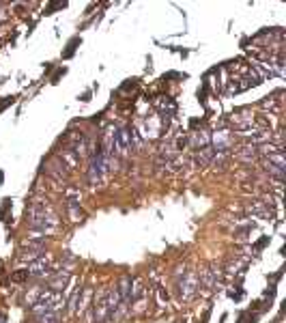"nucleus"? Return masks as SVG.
<instances>
[{
  "instance_id": "nucleus-1",
  "label": "nucleus",
  "mask_w": 286,
  "mask_h": 323,
  "mask_svg": "<svg viewBox=\"0 0 286 323\" xmlns=\"http://www.w3.org/2000/svg\"><path fill=\"white\" fill-rule=\"evenodd\" d=\"M26 218H28V229L39 231L43 235L54 233L58 229V215L50 209V205L41 201H35L30 209H26Z\"/></svg>"
},
{
  "instance_id": "nucleus-2",
  "label": "nucleus",
  "mask_w": 286,
  "mask_h": 323,
  "mask_svg": "<svg viewBox=\"0 0 286 323\" xmlns=\"http://www.w3.org/2000/svg\"><path fill=\"white\" fill-rule=\"evenodd\" d=\"M63 304V298L61 293H54V291H45V293L39 295V300L35 301V304H30V312L37 317V319H41V317L50 315V312H56L61 308Z\"/></svg>"
},
{
  "instance_id": "nucleus-3",
  "label": "nucleus",
  "mask_w": 286,
  "mask_h": 323,
  "mask_svg": "<svg viewBox=\"0 0 286 323\" xmlns=\"http://www.w3.org/2000/svg\"><path fill=\"white\" fill-rule=\"evenodd\" d=\"M198 289H200L198 276H196V274H187V276H183V280L179 282V298L181 300H190V298L196 295Z\"/></svg>"
},
{
  "instance_id": "nucleus-4",
  "label": "nucleus",
  "mask_w": 286,
  "mask_h": 323,
  "mask_svg": "<svg viewBox=\"0 0 286 323\" xmlns=\"http://www.w3.org/2000/svg\"><path fill=\"white\" fill-rule=\"evenodd\" d=\"M116 291H118V295H121L123 306L129 304V301H132V293H133V278L129 276V274H123L116 282Z\"/></svg>"
},
{
  "instance_id": "nucleus-5",
  "label": "nucleus",
  "mask_w": 286,
  "mask_h": 323,
  "mask_svg": "<svg viewBox=\"0 0 286 323\" xmlns=\"http://www.w3.org/2000/svg\"><path fill=\"white\" fill-rule=\"evenodd\" d=\"M93 317H95V323H106V321H108V304H106V293L95 295Z\"/></svg>"
},
{
  "instance_id": "nucleus-6",
  "label": "nucleus",
  "mask_w": 286,
  "mask_h": 323,
  "mask_svg": "<svg viewBox=\"0 0 286 323\" xmlns=\"http://www.w3.org/2000/svg\"><path fill=\"white\" fill-rule=\"evenodd\" d=\"M47 267H50V261H47V256H39V258H35V261L28 265V278H43L45 276V272H47Z\"/></svg>"
},
{
  "instance_id": "nucleus-7",
  "label": "nucleus",
  "mask_w": 286,
  "mask_h": 323,
  "mask_svg": "<svg viewBox=\"0 0 286 323\" xmlns=\"http://www.w3.org/2000/svg\"><path fill=\"white\" fill-rule=\"evenodd\" d=\"M213 149L215 151H226L228 153L230 149H233V144H235V138L230 136L228 132H215V136H213Z\"/></svg>"
},
{
  "instance_id": "nucleus-8",
  "label": "nucleus",
  "mask_w": 286,
  "mask_h": 323,
  "mask_svg": "<svg viewBox=\"0 0 286 323\" xmlns=\"http://www.w3.org/2000/svg\"><path fill=\"white\" fill-rule=\"evenodd\" d=\"M235 155H237V160H241V162H254L258 158V147L256 144H241L239 149L235 151Z\"/></svg>"
},
{
  "instance_id": "nucleus-9",
  "label": "nucleus",
  "mask_w": 286,
  "mask_h": 323,
  "mask_svg": "<svg viewBox=\"0 0 286 323\" xmlns=\"http://www.w3.org/2000/svg\"><path fill=\"white\" fill-rule=\"evenodd\" d=\"M213 155H215V149H213V147L198 149V153H196V166H200V168H207V166H211Z\"/></svg>"
},
{
  "instance_id": "nucleus-10",
  "label": "nucleus",
  "mask_w": 286,
  "mask_h": 323,
  "mask_svg": "<svg viewBox=\"0 0 286 323\" xmlns=\"http://www.w3.org/2000/svg\"><path fill=\"white\" fill-rule=\"evenodd\" d=\"M67 280H69V272H58L54 274V278L50 280V291H54V293H61V291L67 287Z\"/></svg>"
},
{
  "instance_id": "nucleus-11",
  "label": "nucleus",
  "mask_w": 286,
  "mask_h": 323,
  "mask_svg": "<svg viewBox=\"0 0 286 323\" xmlns=\"http://www.w3.org/2000/svg\"><path fill=\"white\" fill-rule=\"evenodd\" d=\"M47 172L54 177V179H58V181H67V177H69V170H67V166L63 164L61 160H56L54 164L47 168Z\"/></svg>"
},
{
  "instance_id": "nucleus-12",
  "label": "nucleus",
  "mask_w": 286,
  "mask_h": 323,
  "mask_svg": "<svg viewBox=\"0 0 286 323\" xmlns=\"http://www.w3.org/2000/svg\"><path fill=\"white\" fill-rule=\"evenodd\" d=\"M61 162L65 166H67V170H73L75 166H78V162H80V155L75 153L73 149H67V151H63V155H61Z\"/></svg>"
},
{
  "instance_id": "nucleus-13",
  "label": "nucleus",
  "mask_w": 286,
  "mask_h": 323,
  "mask_svg": "<svg viewBox=\"0 0 286 323\" xmlns=\"http://www.w3.org/2000/svg\"><path fill=\"white\" fill-rule=\"evenodd\" d=\"M80 43H82V39H80V37H73V39L67 43V50L63 52V58H71L73 54H75V50H78Z\"/></svg>"
},
{
  "instance_id": "nucleus-14",
  "label": "nucleus",
  "mask_w": 286,
  "mask_h": 323,
  "mask_svg": "<svg viewBox=\"0 0 286 323\" xmlns=\"http://www.w3.org/2000/svg\"><path fill=\"white\" fill-rule=\"evenodd\" d=\"M82 293H84V289H82V284H80V287L73 291L71 300H69V310H71V312H75V310H78V301L82 300Z\"/></svg>"
},
{
  "instance_id": "nucleus-15",
  "label": "nucleus",
  "mask_w": 286,
  "mask_h": 323,
  "mask_svg": "<svg viewBox=\"0 0 286 323\" xmlns=\"http://www.w3.org/2000/svg\"><path fill=\"white\" fill-rule=\"evenodd\" d=\"M196 144H198L200 149L211 147V136H209L207 132H198V134H196Z\"/></svg>"
},
{
  "instance_id": "nucleus-16",
  "label": "nucleus",
  "mask_w": 286,
  "mask_h": 323,
  "mask_svg": "<svg viewBox=\"0 0 286 323\" xmlns=\"http://www.w3.org/2000/svg\"><path fill=\"white\" fill-rule=\"evenodd\" d=\"M15 99H18V97H15V95H9V97H0V115H2V112L7 110V108H9L11 104H13Z\"/></svg>"
},
{
  "instance_id": "nucleus-17",
  "label": "nucleus",
  "mask_w": 286,
  "mask_h": 323,
  "mask_svg": "<svg viewBox=\"0 0 286 323\" xmlns=\"http://www.w3.org/2000/svg\"><path fill=\"white\" fill-rule=\"evenodd\" d=\"M11 280H13V282H24V280H28V272H26V269H20L18 274L11 276Z\"/></svg>"
},
{
  "instance_id": "nucleus-18",
  "label": "nucleus",
  "mask_w": 286,
  "mask_h": 323,
  "mask_svg": "<svg viewBox=\"0 0 286 323\" xmlns=\"http://www.w3.org/2000/svg\"><path fill=\"white\" fill-rule=\"evenodd\" d=\"M267 244H269V237H261V239H258V241H256V246H254V250H256V252H261V250H263V248H265Z\"/></svg>"
},
{
  "instance_id": "nucleus-19",
  "label": "nucleus",
  "mask_w": 286,
  "mask_h": 323,
  "mask_svg": "<svg viewBox=\"0 0 286 323\" xmlns=\"http://www.w3.org/2000/svg\"><path fill=\"white\" fill-rule=\"evenodd\" d=\"M63 7H67L65 2H54V4H50V7L45 9V15H52V11H56V9H63Z\"/></svg>"
},
{
  "instance_id": "nucleus-20",
  "label": "nucleus",
  "mask_w": 286,
  "mask_h": 323,
  "mask_svg": "<svg viewBox=\"0 0 286 323\" xmlns=\"http://www.w3.org/2000/svg\"><path fill=\"white\" fill-rule=\"evenodd\" d=\"M9 207H11V201H9V198H4V201H2V209H0V218H4V215H7Z\"/></svg>"
},
{
  "instance_id": "nucleus-21",
  "label": "nucleus",
  "mask_w": 286,
  "mask_h": 323,
  "mask_svg": "<svg viewBox=\"0 0 286 323\" xmlns=\"http://www.w3.org/2000/svg\"><path fill=\"white\" fill-rule=\"evenodd\" d=\"M7 18H9V13H7V9H4V2H0V24L7 22Z\"/></svg>"
},
{
  "instance_id": "nucleus-22",
  "label": "nucleus",
  "mask_w": 286,
  "mask_h": 323,
  "mask_svg": "<svg viewBox=\"0 0 286 323\" xmlns=\"http://www.w3.org/2000/svg\"><path fill=\"white\" fill-rule=\"evenodd\" d=\"M65 71H67V69H65V67H63V69H58V71L52 75V80H50V82H52V84H56V82H58V78H61V75H65Z\"/></svg>"
},
{
  "instance_id": "nucleus-23",
  "label": "nucleus",
  "mask_w": 286,
  "mask_h": 323,
  "mask_svg": "<svg viewBox=\"0 0 286 323\" xmlns=\"http://www.w3.org/2000/svg\"><path fill=\"white\" fill-rule=\"evenodd\" d=\"M90 99V91H86V93L82 95V101H88Z\"/></svg>"
},
{
  "instance_id": "nucleus-24",
  "label": "nucleus",
  "mask_w": 286,
  "mask_h": 323,
  "mask_svg": "<svg viewBox=\"0 0 286 323\" xmlns=\"http://www.w3.org/2000/svg\"><path fill=\"white\" fill-rule=\"evenodd\" d=\"M245 317H247V315H245V312H243V315L239 317V323H245Z\"/></svg>"
},
{
  "instance_id": "nucleus-25",
  "label": "nucleus",
  "mask_w": 286,
  "mask_h": 323,
  "mask_svg": "<svg viewBox=\"0 0 286 323\" xmlns=\"http://www.w3.org/2000/svg\"><path fill=\"white\" fill-rule=\"evenodd\" d=\"M2 179H4V172L0 170V187H2Z\"/></svg>"
}]
</instances>
